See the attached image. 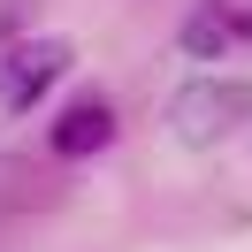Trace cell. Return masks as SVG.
<instances>
[{
	"mask_svg": "<svg viewBox=\"0 0 252 252\" xmlns=\"http://www.w3.org/2000/svg\"><path fill=\"white\" fill-rule=\"evenodd\" d=\"M46 145L62 160H92V153H107L115 145V107L99 92H84V99H69L62 115H54V130H46Z\"/></svg>",
	"mask_w": 252,
	"mask_h": 252,
	"instance_id": "obj_3",
	"label": "cell"
},
{
	"mask_svg": "<svg viewBox=\"0 0 252 252\" xmlns=\"http://www.w3.org/2000/svg\"><path fill=\"white\" fill-rule=\"evenodd\" d=\"M62 69H69L62 38H23V46H8V54H0V107H8V115L38 107V99L62 84Z\"/></svg>",
	"mask_w": 252,
	"mask_h": 252,
	"instance_id": "obj_2",
	"label": "cell"
},
{
	"mask_svg": "<svg viewBox=\"0 0 252 252\" xmlns=\"http://www.w3.org/2000/svg\"><path fill=\"white\" fill-rule=\"evenodd\" d=\"M245 123H252V84H237V77H199L168 99V130L184 145H214Z\"/></svg>",
	"mask_w": 252,
	"mask_h": 252,
	"instance_id": "obj_1",
	"label": "cell"
},
{
	"mask_svg": "<svg viewBox=\"0 0 252 252\" xmlns=\"http://www.w3.org/2000/svg\"><path fill=\"white\" fill-rule=\"evenodd\" d=\"M8 184H23V168H16L8 153H0V199H8Z\"/></svg>",
	"mask_w": 252,
	"mask_h": 252,
	"instance_id": "obj_5",
	"label": "cell"
},
{
	"mask_svg": "<svg viewBox=\"0 0 252 252\" xmlns=\"http://www.w3.org/2000/svg\"><path fill=\"white\" fill-rule=\"evenodd\" d=\"M237 38H252V16H237L229 0H206L199 16L184 23V54H199V62H221Z\"/></svg>",
	"mask_w": 252,
	"mask_h": 252,
	"instance_id": "obj_4",
	"label": "cell"
}]
</instances>
